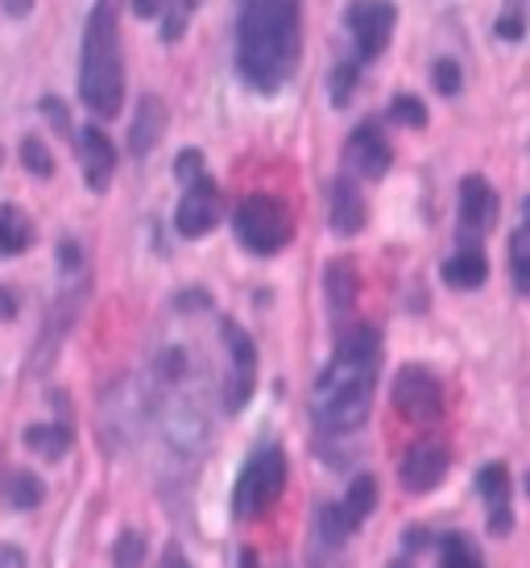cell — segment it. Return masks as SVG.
Masks as SVG:
<instances>
[{
    "label": "cell",
    "mask_w": 530,
    "mask_h": 568,
    "mask_svg": "<svg viewBox=\"0 0 530 568\" xmlns=\"http://www.w3.org/2000/svg\"><path fill=\"white\" fill-rule=\"evenodd\" d=\"M498 221V191L485 174H468L460 183V245H481V237Z\"/></svg>",
    "instance_id": "cell-10"
},
{
    "label": "cell",
    "mask_w": 530,
    "mask_h": 568,
    "mask_svg": "<svg viewBox=\"0 0 530 568\" xmlns=\"http://www.w3.org/2000/svg\"><path fill=\"white\" fill-rule=\"evenodd\" d=\"M0 4H4V13H9V17H26L33 0H0Z\"/></svg>",
    "instance_id": "cell-35"
},
{
    "label": "cell",
    "mask_w": 530,
    "mask_h": 568,
    "mask_svg": "<svg viewBox=\"0 0 530 568\" xmlns=\"http://www.w3.org/2000/svg\"><path fill=\"white\" fill-rule=\"evenodd\" d=\"M431 80H436V88L444 95H456L460 92V83H465V75H460V63H456V59H436Z\"/></svg>",
    "instance_id": "cell-30"
},
{
    "label": "cell",
    "mask_w": 530,
    "mask_h": 568,
    "mask_svg": "<svg viewBox=\"0 0 530 568\" xmlns=\"http://www.w3.org/2000/svg\"><path fill=\"white\" fill-rule=\"evenodd\" d=\"M374 506H377V477H369V474L353 477V486H348V494H344V503H340L344 523L357 531L360 523L374 515Z\"/></svg>",
    "instance_id": "cell-21"
},
{
    "label": "cell",
    "mask_w": 530,
    "mask_h": 568,
    "mask_svg": "<svg viewBox=\"0 0 530 568\" xmlns=\"http://www.w3.org/2000/svg\"><path fill=\"white\" fill-rule=\"evenodd\" d=\"M324 291H328V307L332 316H348L353 312V303H357V270H353V262H344V257H336L328 270H324Z\"/></svg>",
    "instance_id": "cell-19"
},
{
    "label": "cell",
    "mask_w": 530,
    "mask_h": 568,
    "mask_svg": "<svg viewBox=\"0 0 530 568\" xmlns=\"http://www.w3.org/2000/svg\"><path fill=\"white\" fill-rule=\"evenodd\" d=\"M390 568H410V560H394V565Z\"/></svg>",
    "instance_id": "cell-39"
},
{
    "label": "cell",
    "mask_w": 530,
    "mask_h": 568,
    "mask_svg": "<svg viewBox=\"0 0 530 568\" xmlns=\"http://www.w3.org/2000/svg\"><path fill=\"white\" fill-rule=\"evenodd\" d=\"M162 129H166V109H162V100H157V95H141L133 129H129V150H133L137 159H145V154L157 145V138H162Z\"/></svg>",
    "instance_id": "cell-17"
},
{
    "label": "cell",
    "mask_w": 530,
    "mask_h": 568,
    "mask_svg": "<svg viewBox=\"0 0 530 568\" xmlns=\"http://www.w3.org/2000/svg\"><path fill=\"white\" fill-rule=\"evenodd\" d=\"M510 278H514L518 295L530 300V224H518L510 237Z\"/></svg>",
    "instance_id": "cell-24"
},
{
    "label": "cell",
    "mask_w": 530,
    "mask_h": 568,
    "mask_svg": "<svg viewBox=\"0 0 530 568\" xmlns=\"http://www.w3.org/2000/svg\"><path fill=\"white\" fill-rule=\"evenodd\" d=\"M141 556H145V544H141V536L125 531V536H121V544H116V568H137Z\"/></svg>",
    "instance_id": "cell-31"
},
{
    "label": "cell",
    "mask_w": 530,
    "mask_h": 568,
    "mask_svg": "<svg viewBox=\"0 0 530 568\" xmlns=\"http://www.w3.org/2000/svg\"><path fill=\"white\" fill-rule=\"evenodd\" d=\"M348 536H353V527L344 523L340 503H324V506H319V539H324V548H340Z\"/></svg>",
    "instance_id": "cell-25"
},
{
    "label": "cell",
    "mask_w": 530,
    "mask_h": 568,
    "mask_svg": "<svg viewBox=\"0 0 530 568\" xmlns=\"http://www.w3.org/2000/svg\"><path fill=\"white\" fill-rule=\"evenodd\" d=\"M439 568H485L481 548L468 536H444L439 539Z\"/></svg>",
    "instance_id": "cell-23"
},
{
    "label": "cell",
    "mask_w": 530,
    "mask_h": 568,
    "mask_svg": "<svg viewBox=\"0 0 530 568\" xmlns=\"http://www.w3.org/2000/svg\"><path fill=\"white\" fill-rule=\"evenodd\" d=\"M26 444H30L38 457L59 460L71 448V432H67V424H38L26 432Z\"/></svg>",
    "instance_id": "cell-22"
},
{
    "label": "cell",
    "mask_w": 530,
    "mask_h": 568,
    "mask_svg": "<svg viewBox=\"0 0 530 568\" xmlns=\"http://www.w3.org/2000/svg\"><path fill=\"white\" fill-rule=\"evenodd\" d=\"M195 4L200 0H133V13L137 17H150L162 26V42H179L183 33H187V21L195 13Z\"/></svg>",
    "instance_id": "cell-16"
},
{
    "label": "cell",
    "mask_w": 530,
    "mask_h": 568,
    "mask_svg": "<svg viewBox=\"0 0 530 568\" xmlns=\"http://www.w3.org/2000/svg\"><path fill=\"white\" fill-rule=\"evenodd\" d=\"M394 407L402 419H410L415 427H431L439 424L444 415V390H439V378L422 365H402L398 378H394Z\"/></svg>",
    "instance_id": "cell-6"
},
{
    "label": "cell",
    "mask_w": 530,
    "mask_h": 568,
    "mask_svg": "<svg viewBox=\"0 0 530 568\" xmlns=\"http://www.w3.org/2000/svg\"><path fill=\"white\" fill-rule=\"evenodd\" d=\"M398 26V9L390 0H353L348 4V38L357 50V63H374L386 54Z\"/></svg>",
    "instance_id": "cell-7"
},
{
    "label": "cell",
    "mask_w": 530,
    "mask_h": 568,
    "mask_svg": "<svg viewBox=\"0 0 530 568\" xmlns=\"http://www.w3.org/2000/svg\"><path fill=\"white\" fill-rule=\"evenodd\" d=\"M21 154H26V166H30L33 174H50V171H54V162L47 159V150H42V142H38V138H30V142L21 145Z\"/></svg>",
    "instance_id": "cell-32"
},
{
    "label": "cell",
    "mask_w": 530,
    "mask_h": 568,
    "mask_svg": "<svg viewBox=\"0 0 530 568\" xmlns=\"http://www.w3.org/2000/svg\"><path fill=\"white\" fill-rule=\"evenodd\" d=\"M398 477L410 494H431V489L448 477V448L436 440H419L406 448L402 465H398Z\"/></svg>",
    "instance_id": "cell-12"
},
{
    "label": "cell",
    "mask_w": 530,
    "mask_h": 568,
    "mask_svg": "<svg viewBox=\"0 0 530 568\" xmlns=\"http://www.w3.org/2000/svg\"><path fill=\"white\" fill-rule=\"evenodd\" d=\"M353 88H357V63H336L328 75V100L336 109H344L353 100Z\"/></svg>",
    "instance_id": "cell-29"
},
{
    "label": "cell",
    "mask_w": 530,
    "mask_h": 568,
    "mask_svg": "<svg viewBox=\"0 0 530 568\" xmlns=\"http://www.w3.org/2000/svg\"><path fill=\"white\" fill-rule=\"evenodd\" d=\"M79 166H83V179L92 191H104L112 183V171H116V150H112L109 133L100 125H83L79 129Z\"/></svg>",
    "instance_id": "cell-15"
},
{
    "label": "cell",
    "mask_w": 530,
    "mask_h": 568,
    "mask_svg": "<svg viewBox=\"0 0 530 568\" xmlns=\"http://www.w3.org/2000/svg\"><path fill=\"white\" fill-rule=\"evenodd\" d=\"M527 494H530V474H527Z\"/></svg>",
    "instance_id": "cell-40"
},
{
    "label": "cell",
    "mask_w": 530,
    "mask_h": 568,
    "mask_svg": "<svg viewBox=\"0 0 530 568\" xmlns=\"http://www.w3.org/2000/svg\"><path fill=\"white\" fill-rule=\"evenodd\" d=\"M33 245V224L26 212H17L13 204L0 207V257H17Z\"/></svg>",
    "instance_id": "cell-20"
},
{
    "label": "cell",
    "mask_w": 530,
    "mask_h": 568,
    "mask_svg": "<svg viewBox=\"0 0 530 568\" xmlns=\"http://www.w3.org/2000/svg\"><path fill=\"white\" fill-rule=\"evenodd\" d=\"M0 568H26V552L13 544H0Z\"/></svg>",
    "instance_id": "cell-34"
},
{
    "label": "cell",
    "mask_w": 530,
    "mask_h": 568,
    "mask_svg": "<svg viewBox=\"0 0 530 568\" xmlns=\"http://www.w3.org/2000/svg\"><path fill=\"white\" fill-rule=\"evenodd\" d=\"M4 498H9V506H17V510H33V506L42 503V481H38L33 474H13L9 477Z\"/></svg>",
    "instance_id": "cell-27"
},
{
    "label": "cell",
    "mask_w": 530,
    "mask_h": 568,
    "mask_svg": "<svg viewBox=\"0 0 530 568\" xmlns=\"http://www.w3.org/2000/svg\"><path fill=\"white\" fill-rule=\"evenodd\" d=\"M13 312H17V300H13V295H9V291H4V286H0V316L9 320V316H13Z\"/></svg>",
    "instance_id": "cell-36"
},
{
    "label": "cell",
    "mask_w": 530,
    "mask_h": 568,
    "mask_svg": "<svg viewBox=\"0 0 530 568\" xmlns=\"http://www.w3.org/2000/svg\"><path fill=\"white\" fill-rule=\"evenodd\" d=\"M224 348H228V378H224V410H241L253 398L257 386V348H253L249 332L224 324L220 328Z\"/></svg>",
    "instance_id": "cell-8"
},
{
    "label": "cell",
    "mask_w": 530,
    "mask_h": 568,
    "mask_svg": "<svg viewBox=\"0 0 530 568\" xmlns=\"http://www.w3.org/2000/svg\"><path fill=\"white\" fill-rule=\"evenodd\" d=\"M286 489V453L278 444H262L233 486V515L236 519H257L262 510L278 503V494Z\"/></svg>",
    "instance_id": "cell-5"
},
{
    "label": "cell",
    "mask_w": 530,
    "mask_h": 568,
    "mask_svg": "<svg viewBox=\"0 0 530 568\" xmlns=\"http://www.w3.org/2000/svg\"><path fill=\"white\" fill-rule=\"evenodd\" d=\"M522 224H530V195L522 200Z\"/></svg>",
    "instance_id": "cell-38"
},
{
    "label": "cell",
    "mask_w": 530,
    "mask_h": 568,
    "mask_svg": "<svg viewBox=\"0 0 530 568\" xmlns=\"http://www.w3.org/2000/svg\"><path fill=\"white\" fill-rule=\"evenodd\" d=\"M344 159H348V171L357 174V179H381V174L390 171L394 150H390V142H386L381 125L365 121V125H357L353 133H348Z\"/></svg>",
    "instance_id": "cell-11"
},
{
    "label": "cell",
    "mask_w": 530,
    "mask_h": 568,
    "mask_svg": "<svg viewBox=\"0 0 530 568\" xmlns=\"http://www.w3.org/2000/svg\"><path fill=\"white\" fill-rule=\"evenodd\" d=\"M493 33L501 42H522L527 38V0H510L506 13H498V21H493Z\"/></svg>",
    "instance_id": "cell-26"
},
{
    "label": "cell",
    "mask_w": 530,
    "mask_h": 568,
    "mask_svg": "<svg viewBox=\"0 0 530 568\" xmlns=\"http://www.w3.org/2000/svg\"><path fill=\"white\" fill-rule=\"evenodd\" d=\"M79 95L95 116H116L125 104V59H121V26H116V0H95L83 50H79Z\"/></svg>",
    "instance_id": "cell-3"
},
{
    "label": "cell",
    "mask_w": 530,
    "mask_h": 568,
    "mask_svg": "<svg viewBox=\"0 0 530 568\" xmlns=\"http://www.w3.org/2000/svg\"><path fill=\"white\" fill-rule=\"evenodd\" d=\"M377 365H381V341L369 324H353L348 332H340L336 357L324 365L312 395V415L324 436H353L365 427Z\"/></svg>",
    "instance_id": "cell-2"
},
{
    "label": "cell",
    "mask_w": 530,
    "mask_h": 568,
    "mask_svg": "<svg viewBox=\"0 0 530 568\" xmlns=\"http://www.w3.org/2000/svg\"><path fill=\"white\" fill-rule=\"evenodd\" d=\"M489 278V262H485L481 245H460V250L444 262V283L456 291H477Z\"/></svg>",
    "instance_id": "cell-18"
},
{
    "label": "cell",
    "mask_w": 530,
    "mask_h": 568,
    "mask_svg": "<svg viewBox=\"0 0 530 568\" xmlns=\"http://www.w3.org/2000/svg\"><path fill=\"white\" fill-rule=\"evenodd\" d=\"M162 568H187V560H183V556H179V552H171V556H166V565H162Z\"/></svg>",
    "instance_id": "cell-37"
},
{
    "label": "cell",
    "mask_w": 530,
    "mask_h": 568,
    "mask_svg": "<svg viewBox=\"0 0 530 568\" xmlns=\"http://www.w3.org/2000/svg\"><path fill=\"white\" fill-rule=\"evenodd\" d=\"M298 54H303V0H241L236 71L253 92H282L295 75Z\"/></svg>",
    "instance_id": "cell-1"
},
{
    "label": "cell",
    "mask_w": 530,
    "mask_h": 568,
    "mask_svg": "<svg viewBox=\"0 0 530 568\" xmlns=\"http://www.w3.org/2000/svg\"><path fill=\"white\" fill-rule=\"evenodd\" d=\"M477 489L485 498V510H489V531L493 536H510L514 527V506H510V469L506 465H485L477 474Z\"/></svg>",
    "instance_id": "cell-14"
},
{
    "label": "cell",
    "mask_w": 530,
    "mask_h": 568,
    "mask_svg": "<svg viewBox=\"0 0 530 568\" xmlns=\"http://www.w3.org/2000/svg\"><path fill=\"white\" fill-rule=\"evenodd\" d=\"M174 174H179L183 183H191V179L207 174V171H203V154H200V150H183V154H179V162H174Z\"/></svg>",
    "instance_id": "cell-33"
},
{
    "label": "cell",
    "mask_w": 530,
    "mask_h": 568,
    "mask_svg": "<svg viewBox=\"0 0 530 568\" xmlns=\"http://www.w3.org/2000/svg\"><path fill=\"white\" fill-rule=\"evenodd\" d=\"M233 229L241 245L257 257H274L278 250L291 245L295 237V221H291V207L282 204L278 195H245L241 204H236V216H233Z\"/></svg>",
    "instance_id": "cell-4"
},
{
    "label": "cell",
    "mask_w": 530,
    "mask_h": 568,
    "mask_svg": "<svg viewBox=\"0 0 530 568\" xmlns=\"http://www.w3.org/2000/svg\"><path fill=\"white\" fill-rule=\"evenodd\" d=\"M390 121L394 125H406V129H422L427 125V104H422L419 95H394L390 100Z\"/></svg>",
    "instance_id": "cell-28"
},
{
    "label": "cell",
    "mask_w": 530,
    "mask_h": 568,
    "mask_svg": "<svg viewBox=\"0 0 530 568\" xmlns=\"http://www.w3.org/2000/svg\"><path fill=\"white\" fill-rule=\"evenodd\" d=\"M369 221V207H365V195H360L357 179L353 174H340L328 183V229L336 237H357Z\"/></svg>",
    "instance_id": "cell-13"
},
{
    "label": "cell",
    "mask_w": 530,
    "mask_h": 568,
    "mask_svg": "<svg viewBox=\"0 0 530 568\" xmlns=\"http://www.w3.org/2000/svg\"><path fill=\"white\" fill-rule=\"evenodd\" d=\"M183 200H179V212H174V224L183 237H207L220 224V187L212 174H200L183 183Z\"/></svg>",
    "instance_id": "cell-9"
}]
</instances>
